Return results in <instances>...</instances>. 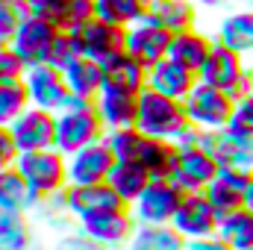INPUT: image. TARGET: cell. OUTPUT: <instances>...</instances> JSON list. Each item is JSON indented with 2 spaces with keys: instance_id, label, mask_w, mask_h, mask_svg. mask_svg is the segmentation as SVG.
Instances as JSON below:
<instances>
[{
  "instance_id": "obj_14",
  "label": "cell",
  "mask_w": 253,
  "mask_h": 250,
  "mask_svg": "<svg viewBox=\"0 0 253 250\" xmlns=\"http://www.w3.org/2000/svg\"><path fill=\"white\" fill-rule=\"evenodd\" d=\"M9 129H12V135H15L21 153L56 147V112L30 106Z\"/></svg>"
},
{
  "instance_id": "obj_39",
  "label": "cell",
  "mask_w": 253,
  "mask_h": 250,
  "mask_svg": "<svg viewBox=\"0 0 253 250\" xmlns=\"http://www.w3.org/2000/svg\"><path fill=\"white\" fill-rule=\"evenodd\" d=\"M59 3L62 0H21V12L24 15H36V18H44V21H56V12H59ZM56 27V24H53Z\"/></svg>"
},
{
  "instance_id": "obj_40",
  "label": "cell",
  "mask_w": 253,
  "mask_h": 250,
  "mask_svg": "<svg viewBox=\"0 0 253 250\" xmlns=\"http://www.w3.org/2000/svg\"><path fill=\"white\" fill-rule=\"evenodd\" d=\"M230 126L253 138V94L236 103V112H233V121H230Z\"/></svg>"
},
{
  "instance_id": "obj_1",
  "label": "cell",
  "mask_w": 253,
  "mask_h": 250,
  "mask_svg": "<svg viewBox=\"0 0 253 250\" xmlns=\"http://www.w3.org/2000/svg\"><path fill=\"white\" fill-rule=\"evenodd\" d=\"M103 138H106V126L94 112V100L71 94L68 106L56 112V150L65 156H74L77 150Z\"/></svg>"
},
{
  "instance_id": "obj_22",
  "label": "cell",
  "mask_w": 253,
  "mask_h": 250,
  "mask_svg": "<svg viewBox=\"0 0 253 250\" xmlns=\"http://www.w3.org/2000/svg\"><path fill=\"white\" fill-rule=\"evenodd\" d=\"M147 18L177 36L197 27V6L194 0H150Z\"/></svg>"
},
{
  "instance_id": "obj_46",
  "label": "cell",
  "mask_w": 253,
  "mask_h": 250,
  "mask_svg": "<svg viewBox=\"0 0 253 250\" xmlns=\"http://www.w3.org/2000/svg\"><path fill=\"white\" fill-rule=\"evenodd\" d=\"M227 3H242V6H248V3H253V0H227Z\"/></svg>"
},
{
  "instance_id": "obj_20",
  "label": "cell",
  "mask_w": 253,
  "mask_h": 250,
  "mask_svg": "<svg viewBox=\"0 0 253 250\" xmlns=\"http://www.w3.org/2000/svg\"><path fill=\"white\" fill-rule=\"evenodd\" d=\"M94 112L103 121L106 132L109 129H126L135 126L138 121V97L135 94H115V91H103L94 100Z\"/></svg>"
},
{
  "instance_id": "obj_43",
  "label": "cell",
  "mask_w": 253,
  "mask_h": 250,
  "mask_svg": "<svg viewBox=\"0 0 253 250\" xmlns=\"http://www.w3.org/2000/svg\"><path fill=\"white\" fill-rule=\"evenodd\" d=\"M227 0H194V6L197 9H221Z\"/></svg>"
},
{
  "instance_id": "obj_23",
  "label": "cell",
  "mask_w": 253,
  "mask_h": 250,
  "mask_svg": "<svg viewBox=\"0 0 253 250\" xmlns=\"http://www.w3.org/2000/svg\"><path fill=\"white\" fill-rule=\"evenodd\" d=\"M65 83L71 88L74 97H85V100H97L103 94V65L85 56H77L74 62L62 71Z\"/></svg>"
},
{
  "instance_id": "obj_16",
  "label": "cell",
  "mask_w": 253,
  "mask_h": 250,
  "mask_svg": "<svg viewBox=\"0 0 253 250\" xmlns=\"http://www.w3.org/2000/svg\"><path fill=\"white\" fill-rule=\"evenodd\" d=\"M248 68H251V65L245 62L242 53H236V50H230V47H224V44L215 42V47H212L209 59L203 62L197 80L206 83V85H215V88H221V91H230V88L245 77Z\"/></svg>"
},
{
  "instance_id": "obj_44",
  "label": "cell",
  "mask_w": 253,
  "mask_h": 250,
  "mask_svg": "<svg viewBox=\"0 0 253 250\" xmlns=\"http://www.w3.org/2000/svg\"><path fill=\"white\" fill-rule=\"evenodd\" d=\"M245 209H251L253 212V183L245 188Z\"/></svg>"
},
{
  "instance_id": "obj_31",
  "label": "cell",
  "mask_w": 253,
  "mask_h": 250,
  "mask_svg": "<svg viewBox=\"0 0 253 250\" xmlns=\"http://www.w3.org/2000/svg\"><path fill=\"white\" fill-rule=\"evenodd\" d=\"M150 135H144L138 126H126V129H109L106 132V144L112 147L118 162H141L144 144Z\"/></svg>"
},
{
  "instance_id": "obj_19",
  "label": "cell",
  "mask_w": 253,
  "mask_h": 250,
  "mask_svg": "<svg viewBox=\"0 0 253 250\" xmlns=\"http://www.w3.org/2000/svg\"><path fill=\"white\" fill-rule=\"evenodd\" d=\"M212 39L218 44L242 53V56H251L253 53V9L251 6H242V9L224 15Z\"/></svg>"
},
{
  "instance_id": "obj_35",
  "label": "cell",
  "mask_w": 253,
  "mask_h": 250,
  "mask_svg": "<svg viewBox=\"0 0 253 250\" xmlns=\"http://www.w3.org/2000/svg\"><path fill=\"white\" fill-rule=\"evenodd\" d=\"M30 65L24 62L12 47H3L0 50V83H24Z\"/></svg>"
},
{
  "instance_id": "obj_36",
  "label": "cell",
  "mask_w": 253,
  "mask_h": 250,
  "mask_svg": "<svg viewBox=\"0 0 253 250\" xmlns=\"http://www.w3.org/2000/svg\"><path fill=\"white\" fill-rule=\"evenodd\" d=\"M21 18H24L21 6H6V3H0V50H3V47H12L15 33H18V27H21Z\"/></svg>"
},
{
  "instance_id": "obj_21",
  "label": "cell",
  "mask_w": 253,
  "mask_h": 250,
  "mask_svg": "<svg viewBox=\"0 0 253 250\" xmlns=\"http://www.w3.org/2000/svg\"><path fill=\"white\" fill-rule=\"evenodd\" d=\"M212 47H215V39L194 27V30H186V33H177V36H174L171 53H168V56H171L174 62L186 65V68L194 71V74H200V68H203V62L209 59Z\"/></svg>"
},
{
  "instance_id": "obj_37",
  "label": "cell",
  "mask_w": 253,
  "mask_h": 250,
  "mask_svg": "<svg viewBox=\"0 0 253 250\" xmlns=\"http://www.w3.org/2000/svg\"><path fill=\"white\" fill-rule=\"evenodd\" d=\"M74 59H77V50H74L71 33H59V39L53 42V47H50V53H47V62H44V65L65 71V68L74 62Z\"/></svg>"
},
{
  "instance_id": "obj_27",
  "label": "cell",
  "mask_w": 253,
  "mask_h": 250,
  "mask_svg": "<svg viewBox=\"0 0 253 250\" xmlns=\"http://www.w3.org/2000/svg\"><path fill=\"white\" fill-rule=\"evenodd\" d=\"M147 9H150V0H94L97 18L106 21V24L124 27V30H129L138 21H144Z\"/></svg>"
},
{
  "instance_id": "obj_10",
  "label": "cell",
  "mask_w": 253,
  "mask_h": 250,
  "mask_svg": "<svg viewBox=\"0 0 253 250\" xmlns=\"http://www.w3.org/2000/svg\"><path fill=\"white\" fill-rule=\"evenodd\" d=\"M183 191L174 186L171 180H150V186L144 188V194L129 206L138 224H171L180 203H183Z\"/></svg>"
},
{
  "instance_id": "obj_28",
  "label": "cell",
  "mask_w": 253,
  "mask_h": 250,
  "mask_svg": "<svg viewBox=\"0 0 253 250\" xmlns=\"http://www.w3.org/2000/svg\"><path fill=\"white\" fill-rule=\"evenodd\" d=\"M0 250H33V221L27 212L0 209Z\"/></svg>"
},
{
  "instance_id": "obj_29",
  "label": "cell",
  "mask_w": 253,
  "mask_h": 250,
  "mask_svg": "<svg viewBox=\"0 0 253 250\" xmlns=\"http://www.w3.org/2000/svg\"><path fill=\"white\" fill-rule=\"evenodd\" d=\"M180 150L174 141H162V138H147L144 153H141V165L150 171L153 180H171L174 168H177Z\"/></svg>"
},
{
  "instance_id": "obj_45",
  "label": "cell",
  "mask_w": 253,
  "mask_h": 250,
  "mask_svg": "<svg viewBox=\"0 0 253 250\" xmlns=\"http://www.w3.org/2000/svg\"><path fill=\"white\" fill-rule=\"evenodd\" d=\"M0 3H6V6H21V0H0Z\"/></svg>"
},
{
  "instance_id": "obj_11",
  "label": "cell",
  "mask_w": 253,
  "mask_h": 250,
  "mask_svg": "<svg viewBox=\"0 0 253 250\" xmlns=\"http://www.w3.org/2000/svg\"><path fill=\"white\" fill-rule=\"evenodd\" d=\"M171 42H174V33H168L165 27H159L150 18H144L126 30V53L144 68H153L156 62L168 59Z\"/></svg>"
},
{
  "instance_id": "obj_6",
  "label": "cell",
  "mask_w": 253,
  "mask_h": 250,
  "mask_svg": "<svg viewBox=\"0 0 253 250\" xmlns=\"http://www.w3.org/2000/svg\"><path fill=\"white\" fill-rule=\"evenodd\" d=\"M171 227L186 239V242H203V239H215L218 230H221V218L218 212L212 209V203L206 200L203 191L197 194H186Z\"/></svg>"
},
{
  "instance_id": "obj_5",
  "label": "cell",
  "mask_w": 253,
  "mask_h": 250,
  "mask_svg": "<svg viewBox=\"0 0 253 250\" xmlns=\"http://www.w3.org/2000/svg\"><path fill=\"white\" fill-rule=\"evenodd\" d=\"M71 42H74L77 56L94 59L100 65H106L109 59L126 53V30L115 27V24H106L100 18L88 21L80 30H71Z\"/></svg>"
},
{
  "instance_id": "obj_15",
  "label": "cell",
  "mask_w": 253,
  "mask_h": 250,
  "mask_svg": "<svg viewBox=\"0 0 253 250\" xmlns=\"http://www.w3.org/2000/svg\"><path fill=\"white\" fill-rule=\"evenodd\" d=\"M65 203H68V215H71V221H77V227L83 221L100 215V212L124 206L121 197L112 191L109 183H100V186H68L65 188Z\"/></svg>"
},
{
  "instance_id": "obj_33",
  "label": "cell",
  "mask_w": 253,
  "mask_h": 250,
  "mask_svg": "<svg viewBox=\"0 0 253 250\" xmlns=\"http://www.w3.org/2000/svg\"><path fill=\"white\" fill-rule=\"evenodd\" d=\"M30 106L24 83H0V126H12Z\"/></svg>"
},
{
  "instance_id": "obj_26",
  "label": "cell",
  "mask_w": 253,
  "mask_h": 250,
  "mask_svg": "<svg viewBox=\"0 0 253 250\" xmlns=\"http://www.w3.org/2000/svg\"><path fill=\"white\" fill-rule=\"evenodd\" d=\"M126 250H189V242L171 224H138Z\"/></svg>"
},
{
  "instance_id": "obj_3",
  "label": "cell",
  "mask_w": 253,
  "mask_h": 250,
  "mask_svg": "<svg viewBox=\"0 0 253 250\" xmlns=\"http://www.w3.org/2000/svg\"><path fill=\"white\" fill-rule=\"evenodd\" d=\"M15 168L21 171V177L30 183V188L39 197L62 194L65 188L71 186V180H68V156L59 153L56 147L21 153L18 162H15Z\"/></svg>"
},
{
  "instance_id": "obj_7",
  "label": "cell",
  "mask_w": 253,
  "mask_h": 250,
  "mask_svg": "<svg viewBox=\"0 0 253 250\" xmlns=\"http://www.w3.org/2000/svg\"><path fill=\"white\" fill-rule=\"evenodd\" d=\"M115 165H118V159L103 138V141H94V144L77 150L74 156H68V180H71V186H100V183H109Z\"/></svg>"
},
{
  "instance_id": "obj_25",
  "label": "cell",
  "mask_w": 253,
  "mask_h": 250,
  "mask_svg": "<svg viewBox=\"0 0 253 250\" xmlns=\"http://www.w3.org/2000/svg\"><path fill=\"white\" fill-rule=\"evenodd\" d=\"M150 180L153 177H150V171L141 162H118L115 171H112V177H109V186L121 197L124 206H132L144 194V188L150 186Z\"/></svg>"
},
{
  "instance_id": "obj_30",
  "label": "cell",
  "mask_w": 253,
  "mask_h": 250,
  "mask_svg": "<svg viewBox=\"0 0 253 250\" xmlns=\"http://www.w3.org/2000/svg\"><path fill=\"white\" fill-rule=\"evenodd\" d=\"M218 239L230 250H253V212L251 209H239V212L227 215L221 221Z\"/></svg>"
},
{
  "instance_id": "obj_8",
  "label": "cell",
  "mask_w": 253,
  "mask_h": 250,
  "mask_svg": "<svg viewBox=\"0 0 253 250\" xmlns=\"http://www.w3.org/2000/svg\"><path fill=\"white\" fill-rule=\"evenodd\" d=\"M80 230L91 242H97L100 248L118 250V248H126L132 242V236L138 230V221H135V215H132L129 206H118V209H109V212H100V215L83 221Z\"/></svg>"
},
{
  "instance_id": "obj_34",
  "label": "cell",
  "mask_w": 253,
  "mask_h": 250,
  "mask_svg": "<svg viewBox=\"0 0 253 250\" xmlns=\"http://www.w3.org/2000/svg\"><path fill=\"white\" fill-rule=\"evenodd\" d=\"M94 18H97V12H94V0H62L53 24H56L62 33H71V30L85 27V24L94 21Z\"/></svg>"
},
{
  "instance_id": "obj_38",
  "label": "cell",
  "mask_w": 253,
  "mask_h": 250,
  "mask_svg": "<svg viewBox=\"0 0 253 250\" xmlns=\"http://www.w3.org/2000/svg\"><path fill=\"white\" fill-rule=\"evenodd\" d=\"M18 156H21V147H18V141L12 135V129L0 126V171L3 168H15Z\"/></svg>"
},
{
  "instance_id": "obj_24",
  "label": "cell",
  "mask_w": 253,
  "mask_h": 250,
  "mask_svg": "<svg viewBox=\"0 0 253 250\" xmlns=\"http://www.w3.org/2000/svg\"><path fill=\"white\" fill-rule=\"evenodd\" d=\"M42 197L30 188V183L21 177L18 168H3L0 171V209L9 212H36Z\"/></svg>"
},
{
  "instance_id": "obj_32",
  "label": "cell",
  "mask_w": 253,
  "mask_h": 250,
  "mask_svg": "<svg viewBox=\"0 0 253 250\" xmlns=\"http://www.w3.org/2000/svg\"><path fill=\"white\" fill-rule=\"evenodd\" d=\"M206 194V200L212 203V209L218 212V218L224 221L227 215H233V212H239V209H245V191L239 186H233V183H227V180H215L212 186L203 191Z\"/></svg>"
},
{
  "instance_id": "obj_4",
  "label": "cell",
  "mask_w": 253,
  "mask_h": 250,
  "mask_svg": "<svg viewBox=\"0 0 253 250\" xmlns=\"http://www.w3.org/2000/svg\"><path fill=\"white\" fill-rule=\"evenodd\" d=\"M186 103V115H189L191 126L203 129V132H221L227 129L233 121V112H236V100L215 88V85H206V83H197L194 91L183 100Z\"/></svg>"
},
{
  "instance_id": "obj_17",
  "label": "cell",
  "mask_w": 253,
  "mask_h": 250,
  "mask_svg": "<svg viewBox=\"0 0 253 250\" xmlns=\"http://www.w3.org/2000/svg\"><path fill=\"white\" fill-rule=\"evenodd\" d=\"M197 83H200L197 74L189 71L186 65L174 62L171 56L156 62L153 68H147V88H153L165 97H174V100H186Z\"/></svg>"
},
{
  "instance_id": "obj_13",
  "label": "cell",
  "mask_w": 253,
  "mask_h": 250,
  "mask_svg": "<svg viewBox=\"0 0 253 250\" xmlns=\"http://www.w3.org/2000/svg\"><path fill=\"white\" fill-rule=\"evenodd\" d=\"M215 180H218V162H215V156L209 150H203V147L180 150V159H177V168L171 174V183L183 194L206 191Z\"/></svg>"
},
{
  "instance_id": "obj_2",
  "label": "cell",
  "mask_w": 253,
  "mask_h": 250,
  "mask_svg": "<svg viewBox=\"0 0 253 250\" xmlns=\"http://www.w3.org/2000/svg\"><path fill=\"white\" fill-rule=\"evenodd\" d=\"M135 126L150 135V138H162V141H177L186 129L191 126L186 115V103L165 97L153 88H144L138 94V121Z\"/></svg>"
},
{
  "instance_id": "obj_12",
  "label": "cell",
  "mask_w": 253,
  "mask_h": 250,
  "mask_svg": "<svg viewBox=\"0 0 253 250\" xmlns=\"http://www.w3.org/2000/svg\"><path fill=\"white\" fill-rule=\"evenodd\" d=\"M59 27H53L50 21L44 18H36V15H24L21 18V27L15 33V42H12V50L30 65H44L47 62V53L53 47V42L59 39Z\"/></svg>"
},
{
  "instance_id": "obj_18",
  "label": "cell",
  "mask_w": 253,
  "mask_h": 250,
  "mask_svg": "<svg viewBox=\"0 0 253 250\" xmlns=\"http://www.w3.org/2000/svg\"><path fill=\"white\" fill-rule=\"evenodd\" d=\"M147 88V68L135 62L129 53H121L103 65V91L115 94H141Z\"/></svg>"
},
{
  "instance_id": "obj_9",
  "label": "cell",
  "mask_w": 253,
  "mask_h": 250,
  "mask_svg": "<svg viewBox=\"0 0 253 250\" xmlns=\"http://www.w3.org/2000/svg\"><path fill=\"white\" fill-rule=\"evenodd\" d=\"M24 88L30 94V103L36 109L62 112L71 100V88L65 83V74L50 65H33L24 77Z\"/></svg>"
},
{
  "instance_id": "obj_41",
  "label": "cell",
  "mask_w": 253,
  "mask_h": 250,
  "mask_svg": "<svg viewBox=\"0 0 253 250\" xmlns=\"http://www.w3.org/2000/svg\"><path fill=\"white\" fill-rule=\"evenodd\" d=\"M47 250H106V248H100L97 242H91V239L80 230V233H74V236H62V239H56Z\"/></svg>"
},
{
  "instance_id": "obj_42",
  "label": "cell",
  "mask_w": 253,
  "mask_h": 250,
  "mask_svg": "<svg viewBox=\"0 0 253 250\" xmlns=\"http://www.w3.org/2000/svg\"><path fill=\"white\" fill-rule=\"evenodd\" d=\"M189 250H230V248L215 236V239H203V242H189Z\"/></svg>"
}]
</instances>
